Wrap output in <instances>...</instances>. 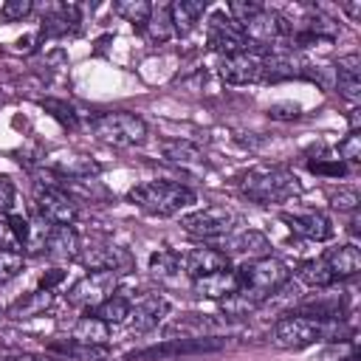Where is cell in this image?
<instances>
[{
	"mask_svg": "<svg viewBox=\"0 0 361 361\" xmlns=\"http://www.w3.org/2000/svg\"><path fill=\"white\" fill-rule=\"evenodd\" d=\"M274 341L282 350H305L319 341H353V330L341 324V319H316L302 313H288L274 324Z\"/></svg>",
	"mask_w": 361,
	"mask_h": 361,
	"instance_id": "obj_1",
	"label": "cell"
},
{
	"mask_svg": "<svg viewBox=\"0 0 361 361\" xmlns=\"http://www.w3.org/2000/svg\"><path fill=\"white\" fill-rule=\"evenodd\" d=\"M127 200L147 214L172 217V214L183 212L186 206L197 203V195H195V189L175 183V180H147V183L133 186L127 192Z\"/></svg>",
	"mask_w": 361,
	"mask_h": 361,
	"instance_id": "obj_2",
	"label": "cell"
},
{
	"mask_svg": "<svg viewBox=\"0 0 361 361\" xmlns=\"http://www.w3.org/2000/svg\"><path fill=\"white\" fill-rule=\"evenodd\" d=\"M240 192L259 203V206H271V203H285L290 197H296L302 192L299 178L290 169L282 166H254L243 175L240 180Z\"/></svg>",
	"mask_w": 361,
	"mask_h": 361,
	"instance_id": "obj_3",
	"label": "cell"
},
{
	"mask_svg": "<svg viewBox=\"0 0 361 361\" xmlns=\"http://www.w3.org/2000/svg\"><path fill=\"white\" fill-rule=\"evenodd\" d=\"M237 276H240V293H245L257 307L271 299L279 288H285L290 282V271L282 259L276 257H257V259H248L243 268H237Z\"/></svg>",
	"mask_w": 361,
	"mask_h": 361,
	"instance_id": "obj_4",
	"label": "cell"
},
{
	"mask_svg": "<svg viewBox=\"0 0 361 361\" xmlns=\"http://www.w3.org/2000/svg\"><path fill=\"white\" fill-rule=\"evenodd\" d=\"M90 130L99 141L113 144V147H135L147 138V121L127 110H113V113L96 116L90 121Z\"/></svg>",
	"mask_w": 361,
	"mask_h": 361,
	"instance_id": "obj_5",
	"label": "cell"
},
{
	"mask_svg": "<svg viewBox=\"0 0 361 361\" xmlns=\"http://www.w3.org/2000/svg\"><path fill=\"white\" fill-rule=\"evenodd\" d=\"M234 212L226 206H203L180 217V228L197 240H217L231 231Z\"/></svg>",
	"mask_w": 361,
	"mask_h": 361,
	"instance_id": "obj_6",
	"label": "cell"
},
{
	"mask_svg": "<svg viewBox=\"0 0 361 361\" xmlns=\"http://www.w3.org/2000/svg\"><path fill=\"white\" fill-rule=\"evenodd\" d=\"M223 341L214 336H200V338H166L164 344L144 347L127 355V361H164V358H180V355H195V353H212L220 350Z\"/></svg>",
	"mask_w": 361,
	"mask_h": 361,
	"instance_id": "obj_7",
	"label": "cell"
},
{
	"mask_svg": "<svg viewBox=\"0 0 361 361\" xmlns=\"http://www.w3.org/2000/svg\"><path fill=\"white\" fill-rule=\"evenodd\" d=\"M116 290H118V271H87L68 290V302L76 307H99Z\"/></svg>",
	"mask_w": 361,
	"mask_h": 361,
	"instance_id": "obj_8",
	"label": "cell"
},
{
	"mask_svg": "<svg viewBox=\"0 0 361 361\" xmlns=\"http://www.w3.org/2000/svg\"><path fill=\"white\" fill-rule=\"evenodd\" d=\"M240 28H243L245 39H248L254 48H262L265 42L288 39V37L293 34V23H290L285 14L274 11V8H262L259 14H254V17H251L248 23H243Z\"/></svg>",
	"mask_w": 361,
	"mask_h": 361,
	"instance_id": "obj_9",
	"label": "cell"
},
{
	"mask_svg": "<svg viewBox=\"0 0 361 361\" xmlns=\"http://www.w3.org/2000/svg\"><path fill=\"white\" fill-rule=\"evenodd\" d=\"M209 48L223 54V56H234V54L251 51L254 45L245 39L243 28L231 17H226L223 11H214L209 20Z\"/></svg>",
	"mask_w": 361,
	"mask_h": 361,
	"instance_id": "obj_10",
	"label": "cell"
},
{
	"mask_svg": "<svg viewBox=\"0 0 361 361\" xmlns=\"http://www.w3.org/2000/svg\"><path fill=\"white\" fill-rule=\"evenodd\" d=\"M34 206H37V214L45 217L51 226H73V220L79 217L73 197L59 186H39Z\"/></svg>",
	"mask_w": 361,
	"mask_h": 361,
	"instance_id": "obj_11",
	"label": "cell"
},
{
	"mask_svg": "<svg viewBox=\"0 0 361 361\" xmlns=\"http://www.w3.org/2000/svg\"><path fill=\"white\" fill-rule=\"evenodd\" d=\"M319 73L307 59H302L296 51H279L262 56V82H279V79H316Z\"/></svg>",
	"mask_w": 361,
	"mask_h": 361,
	"instance_id": "obj_12",
	"label": "cell"
},
{
	"mask_svg": "<svg viewBox=\"0 0 361 361\" xmlns=\"http://www.w3.org/2000/svg\"><path fill=\"white\" fill-rule=\"evenodd\" d=\"M220 76H223L226 85H234V87L262 82V56L257 51H243V54H234V56H223Z\"/></svg>",
	"mask_w": 361,
	"mask_h": 361,
	"instance_id": "obj_13",
	"label": "cell"
},
{
	"mask_svg": "<svg viewBox=\"0 0 361 361\" xmlns=\"http://www.w3.org/2000/svg\"><path fill=\"white\" fill-rule=\"evenodd\" d=\"M282 223L296 237H305V240H313V243H324V240L333 237V223L322 212H293V214L285 212Z\"/></svg>",
	"mask_w": 361,
	"mask_h": 361,
	"instance_id": "obj_14",
	"label": "cell"
},
{
	"mask_svg": "<svg viewBox=\"0 0 361 361\" xmlns=\"http://www.w3.org/2000/svg\"><path fill=\"white\" fill-rule=\"evenodd\" d=\"M169 313V302L158 293H147L144 299L133 302V310H130V330L133 333H147L152 327H158V322Z\"/></svg>",
	"mask_w": 361,
	"mask_h": 361,
	"instance_id": "obj_15",
	"label": "cell"
},
{
	"mask_svg": "<svg viewBox=\"0 0 361 361\" xmlns=\"http://www.w3.org/2000/svg\"><path fill=\"white\" fill-rule=\"evenodd\" d=\"M180 268L186 271V276L197 279V276L228 268V257L220 248H192V251L180 254Z\"/></svg>",
	"mask_w": 361,
	"mask_h": 361,
	"instance_id": "obj_16",
	"label": "cell"
},
{
	"mask_svg": "<svg viewBox=\"0 0 361 361\" xmlns=\"http://www.w3.org/2000/svg\"><path fill=\"white\" fill-rule=\"evenodd\" d=\"M192 288H195V293L197 296H206V299H226V296H231L237 288H240V276H237V271L228 265V268H223V271H214V274H206V276H197V279H192Z\"/></svg>",
	"mask_w": 361,
	"mask_h": 361,
	"instance_id": "obj_17",
	"label": "cell"
},
{
	"mask_svg": "<svg viewBox=\"0 0 361 361\" xmlns=\"http://www.w3.org/2000/svg\"><path fill=\"white\" fill-rule=\"evenodd\" d=\"M268 248H271L268 237H265L262 231H257V228H248V231H240V234H234V237H226L220 251H223L226 257H228V254H243V257L257 259V257H265Z\"/></svg>",
	"mask_w": 361,
	"mask_h": 361,
	"instance_id": "obj_18",
	"label": "cell"
},
{
	"mask_svg": "<svg viewBox=\"0 0 361 361\" xmlns=\"http://www.w3.org/2000/svg\"><path fill=\"white\" fill-rule=\"evenodd\" d=\"M45 254L51 259H76L79 257V234L73 231V226H54L45 243Z\"/></svg>",
	"mask_w": 361,
	"mask_h": 361,
	"instance_id": "obj_19",
	"label": "cell"
},
{
	"mask_svg": "<svg viewBox=\"0 0 361 361\" xmlns=\"http://www.w3.org/2000/svg\"><path fill=\"white\" fill-rule=\"evenodd\" d=\"M76 23H79V8L68 6V3H56L42 17V34L45 37H62V34L76 31Z\"/></svg>",
	"mask_w": 361,
	"mask_h": 361,
	"instance_id": "obj_20",
	"label": "cell"
},
{
	"mask_svg": "<svg viewBox=\"0 0 361 361\" xmlns=\"http://www.w3.org/2000/svg\"><path fill=\"white\" fill-rule=\"evenodd\" d=\"M336 68H338V93L347 102H358L361 99V59H358V54L338 56Z\"/></svg>",
	"mask_w": 361,
	"mask_h": 361,
	"instance_id": "obj_21",
	"label": "cell"
},
{
	"mask_svg": "<svg viewBox=\"0 0 361 361\" xmlns=\"http://www.w3.org/2000/svg\"><path fill=\"white\" fill-rule=\"evenodd\" d=\"M161 155H164V161H169L175 166H200L206 161L203 149L197 144L186 141V138H166V141H161Z\"/></svg>",
	"mask_w": 361,
	"mask_h": 361,
	"instance_id": "obj_22",
	"label": "cell"
},
{
	"mask_svg": "<svg viewBox=\"0 0 361 361\" xmlns=\"http://www.w3.org/2000/svg\"><path fill=\"white\" fill-rule=\"evenodd\" d=\"M87 271H118L127 257L113 248V245H90V248H82L79 257H76Z\"/></svg>",
	"mask_w": 361,
	"mask_h": 361,
	"instance_id": "obj_23",
	"label": "cell"
},
{
	"mask_svg": "<svg viewBox=\"0 0 361 361\" xmlns=\"http://www.w3.org/2000/svg\"><path fill=\"white\" fill-rule=\"evenodd\" d=\"M322 259H324L327 268L333 271L336 282H338V279H347V276H353V274H358V268H361V251H358L353 243L338 245V248H330Z\"/></svg>",
	"mask_w": 361,
	"mask_h": 361,
	"instance_id": "obj_24",
	"label": "cell"
},
{
	"mask_svg": "<svg viewBox=\"0 0 361 361\" xmlns=\"http://www.w3.org/2000/svg\"><path fill=\"white\" fill-rule=\"evenodd\" d=\"M203 11H206V0H178V3H172V6H169L172 31H175L178 37L189 34V31L200 23Z\"/></svg>",
	"mask_w": 361,
	"mask_h": 361,
	"instance_id": "obj_25",
	"label": "cell"
},
{
	"mask_svg": "<svg viewBox=\"0 0 361 361\" xmlns=\"http://www.w3.org/2000/svg\"><path fill=\"white\" fill-rule=\"evenodd\" d=\"M212 330H217V324H214V319L209 313H186V316L175 319L166 327L169 338H175V336H180V338H200V336H209Z\"/></svg>",
	"mask_w": 361,
	"mask_h": 361,
	"instance_id": "obj_26",
	"label": "cell"
},
{
	"mask_svg": "<svg viewBox=\"0 0 361 361\" xmlns=\"http://www.w3.org/2000/svg\"><path fill=\"white\" fill-rule=\"evenodd\" d=\"M130 310H133V299H130L124 290H116L113 296H107V299L96 307L93 316H99V319L107 322V324H121V322L130 319Z\"/></svg>",
	"mask_w": 361,
	"mask_h": 361,
	"instance_id": "obj_27",
	"label": "cell"
},
{
	"mask_svg": "<svg viewBox=\"0 0 361 361\" xmlns=\"http://www.w3.org/2000/svg\"><path fill=\"white\" fill-rule=\"evenodd\" d=\"M110 338V324L102 322L99 316L87 313L82 316L76 324H73V341H82V344H104Z\"/></svg>",
	"mask_w": 361,
	"mask_h": 361,
	"instance_id": "obj_28",
	"label": "cell"
},
{
	"mask_svg": "<svg viewBox=\"0 0 361 361\" xmlns=\"http://www.w3.org/2000/svg\"><path fill=\"white\" fill-rule=\"evenodd\" d=\"M296 276L305 282V285H310V288H333L336 285V276H333V271L327 268V262L319 257V259H305L299 268H296Z\"/></svg>",
	"mask_w": 361,
	"mask_h": 361,
	"instance_id": "obj_29",
	"label": "cell"
},
{
	"mask_svg": "<svg viewBox=\"0 0 361 361\" xmlns=\"http://www.w3.org/2000/svg\"><path fill=\"white\" fill-rule=\"evenodd\" d=\"M138 31H144L149 42H166L175 34L172 31V20H169V6H152L149 20Z\"/></svg>",
	"mask_w": 361,
	"mask_h": 361,
	"instance_id": "obj_30",
	"label": "cell"
},
{
	"mask_svg": "<svg viewBox=\"0 0 361 361\" xmlns=\"http://www.w3.org/2000/svg\"><path fill=\"white\" fill-rule=\"evenodd\" d=\"M54 302V290H34V293H25L20 302H14L11 307V316L14 319H34L39 313H45Z\"/></svg>",
	"mask_w": 361,
	"mask_h": 361,
	"instance_id": "obj_31",
	"label": "cell"
},
{
	"mask_svg": "<svg viewBox=\"0 0 361 361\" xmlns=\"http://www.w3.org/2000/svg\"><path fill=\"white\" fill-rule=\"evenodd\" d=\"M56 353H62L65 358H76V361H107L110 350L104 344H82V341H68V344H54Z\"/></svg>",
	"mask_w": 361,
	"mask_h": 361,
	"instance_id": "obj_32",
	"label": "cell"
},
{
	"mask_svg": "<svg viewBox=\"0 0 361 361\" xmlns=\"http://www.w3.org/2000/svg\"><path fill=\"white\" fill-rule=\"evenodd\" d=\"M99 164L93 158H85V155H68V161L56 164V172L62 178H71V180H87L93 175H99Z\"/></svg>",
	"mask_w": 361,
	"mask_h": 361,
	"instance_id": "obj_33",
	"label": "cell"
},
{
	"mask_svg": "<svg viewBox=\"0 0 361 361\" xmlns=\"http://www.w3.org/2000/svg\"><path fill=\"white\" fill-rule=\"evenodd\" d=\"M113 11H116L118 17H124L127 23H133L135 28H141V25L149 20L152 6H149L147 0H118V3L113 6Z\"/></svg>",
	"mask_w": 361,
	"mask_h": 361,
	"instance_id": "obj_34",
	"label": "cell"
},
{
	"mask_svg": "<svg viewBox=\"0 0 361 361\" xmlns=\"http://www.w3.org/2000/svg\"><path fill=\"white\" fill-rule=\"evenodd\" d=\"M42 107H45V113H51L62 127H68V130H76L79 127V113L73 110V104H68L65 99H42L39 102Z\"/></svg>",
	"mask_w": 361,
	"mask_h": 361,
	"instance_id": "obj_35",
	"label": "cell"
},
{
	"mask_svg": "<svg viewBox=\"0 0 361 361\" xmlns=\"http://www.w3.org/2000/svg\"><path fill=\"white\" fill-rule=\"evenodd\" d=\"M51 228H54V226H51L45 217L34 214V217L28 220V240H25V251H28V254H39V251H45V243H48Z\"/></svg>",
	"mask_w": 361,
	"mask_h": 361,
	"instance_id": "obj_36",
	"label": "cell"
},
{
	"mask_svg": "<svg viewBox=\"0 0 361 361\" xmlns=\"http://www.w3.org/2000/svg\"><path fill=\"white\" fill-rule=\"evenodd\" d=\"M149 271L155 276H172L180 271V254L169 251V248H158L152 257H149Z\"/></svg>",
	"mask_w": 361,
	"mask_h": 361,
	"instance_id": "obj_37",
	"label": "cell"
},
{
	"mask_svg": "<svg viewBox=\"0 0 361 361\" xmlns=\"http://www.w3.org/2000/svg\"><path fill=\"white\" fill-rule=\"evenodd\" d=\"M23 271V251L17 248H0V285L14 279Z\"/></svg>",
	"mask_w": 361,
	"mask_h": 361,
	"instance_id": "obj_38",
	"label": "cell"
},
{
	"mask_svg": "<svg viewBox=\"0 0 361 361\" xmlns=\"http://www.w3.org/2000/svg\"><path fill=\"white\" fill-rule=\"evenodd\" d=\"M262 8H265V6H262V3H254V0H248V3H245V0H231V3H228V17H231L237 25H243V23H248L254 14H259Z\"/></svg>",
	"mask_w": 361,
	"mask_h": 361,
	"instance_id": "obj_39",
	"label": "cell"
},
{
	"mask_svg": "<svg viewBox=\"0 0 361 361\" xmlns=\"http://www.w3.org/2000/svg\"><path fill=\"white\" fill-rule=\"evenodd\" d=\"M313 361H355V341H338L319 353Z\"/></svg>",
	"mask_w": 361,
	"mask_h": 361,
	"instance_id": "obj_40",
	"label": "cell"
},
{
	"mask_svg": "<svg viewBox=\"0 0 361 361\" xmlns=\"http://www.w3.org/2000/svg\"><path fill=\"white\" fill-rule=\"evenodd\" d=\"M6 226H8V234L14 240L17 248H25V240H28V217L23 214H6Z\"/></svg>",
	"mask_w": 361,
	"mask_h": 361,
	"instance_id": "obj_41",
	"label": "cell"
},
{
	"mask_svg": "<svg viewBox=\"0 0 361 361\" xmlns=\"http://www.w3.org/2000/svg\"><path fill=\"white\" fill-rule=\"evenodd\" d=\"M34 11V3L31 0H6L3 6H0V17L3 20H23V17H28Z\"/></svg>",
	"mask_w": 361,
	"mask_h": 361,
	"instance_id": "obj_42",
	"label": "cell"
},
{
	"mask_svg": "<svg viewBox=\"0 0 361 361\" xmlns=\"http://www.w3.org/2000/svg\"><path fill=\"white\" fill-rule=\"evenodd\" d=\"M338 158H341V164L347 161V164H358L361 161V135L358 133H350L341 144H338Z\"/></svg>",
	"mask_w": 361,
	"mask_h": 361,
	"instance_id": "obj_43",
	"label": "cell"
},
{
	"mask_svg": "<svg viewBox=\"0 0 361 361\" xmlns=\"http://www.w3.org/2000/svg\"><path fill=\"white\" fill-rule=\"evenodd\" d=\"M302 116V107L296 102H276L268 107V118L274 121H296Z\"/></svg>",
	"mask_w": 361,
	"mask_h": 361,
	"instance_id": "obj_44",
	"label": "cell"
},
{
	"mask_svg": "<svg viewBox=\"0 0 361 361\" xmlns=\"http://www.w3.org/2000/svg\"><path fill=\"white\" fill-rule=\"evenodd\" d=\"M330 203L336 206V209H344V212H355L358 209V192L355 189H347V186H341L338 192H330Z\"/></svg>",
	"mask_w": 361,
	"mask_h": 361,
	"instance_id": "obj_45",
	"label": "cell"
},
{
	"mask_svg": "<svg viewBox=\"0 0 361 361\" xmlns=\"http://www.w3.org/2000/svg\"><path fill=\"white\" fill-rule=\"evenodd\" d=\"M14 200H17V189H14L11 178L0 175V214H11Z\"/></svg>",
	"mask_w": 361,
	"mask_h": 361,
	"instance_id": "obj_46",
	"label": "cell"
},
{
	"mask_svg": "<svg viewBox=\"0 0 361 361\" xmlns=\"http://www.w3.org/2000/svg\"><path fill=\"white\" fill-rule=\"evenodd\" d=\"M310 169L319 172V175H330V178H341V175H347V166H344L338 158H333V161H313Z\"/></svg>",
	"mask_w": 361,
	"mask_h": 361,
	"instance_id": "obj_47",
	"label": "cell"
},
{
	"mask_svg": "<svg viewBox=\"0 0 361 361\" xmlns=\"http://www.w3.org/2000/svg\"><path fill=\"white\" fill-rule=\"evenodd\" d=\"M0 361H62L54 355H37V353H3Z\"/></svg>",
	"mask_w": 361,
	"mask_h": 361,
	"instance_id": "obj_48",
	"label": "cell"
},
{
	"mask_svg": "<svg viewBox=\"0 0 361 361\" xmlns=\"http://www.w3.org/2000/svg\"><path fill=\"white\" fill-rule=\"evenodd\" d=\"M62 276H65V271H59V268H51V274H45L42 279H39V285H42V290H51L56 282H62Z\"/></svg>",
	"mask_w": 361,
	"mask_h": 361,
	"instance_id": "obj_49",
	"label": "cell"
},
{
	"mask_svg": "<svg viewBox=\"0 0 361 361\" xmlns=\"http://www.w3.org/2000/svg\"><path fill=\"white\" fill-rule=\"evenodd\" d=\"M341 8H344V11H347L353 20H358V14H361V3H344Z\"/></svg>",
	"mask_w": 361,
	"mask_h": 361,
	"instance_id": "obj_50",
	"label": "cell"
},
{
	"mask_svg": "<svg viewBox=\"0 0 361 361\" xmlns=\"http://www.w3.org/2000/svg\"><path fill=\"white\" fill-rule=\"evenodd\" d=\"M358 121H361V110H350V133H358Z\"/></svg>",
	"mask_w": 361,
	"mask_h": 361,
	"instance_id": "obj_51",
	"label": "cell"
},
{
	"mask_svg": "<svg viewBox=\"0 0 361 361\" xmlns=\"http://www.w3.org/2000/svg\"><path fill=\"white\" fill-rule=\"evenodd\" d=\"M0 322H3V310H0Z\"/></svg>",
	"mask_w": 361,
	"mask_h": 361,
	"instance_id": "obj_52",
	"label": "cell"
}]
</instances>
